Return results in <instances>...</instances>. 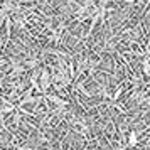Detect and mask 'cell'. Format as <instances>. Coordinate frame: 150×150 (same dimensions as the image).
Wrapping results in <instances>:
<instances>
[{"instance_id":"6da1fadb","label":"cell","mask_w":150,"mask_h":150,"mask_svg":"<svg viewBox=\"0 0 150 150\" xmlns=\"http://www.w3.org/2000/svg\"><path fill=\"white\" fill-rule=\"evenodd\" d=\"M128 143H130V145H132V147H133V145H137V135H135V133H133V132H132V133H130Z\"/></svg>"}]
</instances>
